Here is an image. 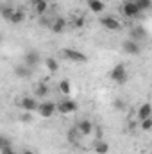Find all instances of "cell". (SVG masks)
I'll return each mask as SVG.
<instances>
[{
    "instance_id": "obj_24",
    "label": "cell",
    "mask_w": 152,
    "mask_h": 154,
    "mask_svg": "<svg viewBox=\"0 0 152 154\" xmlns=\"http://www.w3.org/2000/svg\"><path fill=\"white\" fill-rule=\"evenodd\" d=\"M140 127H141L143 131H150L152 129V116L145 118V120H141V122H140Z\"/></svg>"
},
{
    "instance_id": "obj_20",
    "label": "cell",
    "mask_w": 152,
    "mask_h": 154,
    "mask_svg": "<svg viewBox=\"0 0 152 154\" xmlns=\"http://www.w3.org/2000/svg\"><path fill=\"white\" fill-rule=\"evenodd\" d=\"M23 20H25V13H23L22 9H16V11H14V14H13V18H11V23L18 25V23H22Z\"/></svg>"
},
{
    "instance_id": "obj_17",
    "label": "cell",
    "mask_w": 152,
    "mask_h": 154,
    "mask_svg": "<svg viewBox=\"0 0 152 154\" xmlns=\"http://www.w3.org/2000/svg\"><path fill=\"white\" fill-rule=\"evenodd\" d=\"M65 25H66V20H65V18H56L54 23H52V31L59 34V32L65 31Z\"/></svg>"
},
{
    "instance_id": "obj_12",
    "label": "cell",
    "mask_w": 152,
    "mask_h": 154,
    "mask_svg": "<svg viewBox=\"0 0 152 154\" xmlns=\"http://www.w3.org/2000/svg\"><path fill=\"white\" fill-rule=\"evenodd\" d=\"M77 129H79V133L82 134V136H88V134H91V131H93V124H91V120H81L79 124H77Z\"/></svg>"
},
{
    "instance_id": "obj_22",
    "label": "cell",
    "mask_w": 152,
    "mask_h": 154,
    "mask_svg": "<svg viewBox=\"0 0 152 154\" xmlns=\"http://www.w3.org/2000/svg\"><path fill=\"white\" fill-rule=\"evenodd\" d=\"M136 4H138V7H140L141 13H143V11H150L152 9V0H136Z\"/></svg>"
},
{
    "instance_id": "obj_13",
    "label": "cell",
    "mask_w": 152,
    "mask_h": 154,
    "mask_svg": "<svg viewBox=\"0 0 152 154\" xmlns=\"http://www.w3.org/2000/svg\"><path fill=\"white\" fill-rule=\"evenodd\" d=\"M149 116H152V104L150 102H145V104H141L140 109H138V120L141 122V120H145V118H149Z\"/></svg>"
},
{
    "instance_id": "obj_7",
    "label": "cell",
    "mask_w": 152,
    "mask_h": 154,
    "mask_svg": "<svg viewBox=\"0 0 152 154\" xmlns=\"http://www.w3.org/2000/svg\"><path fill=\"white\" fill-rule=\"evenodd\" d=\"M77 109H79V106H77L75 100H72V99H66V100H63L61 104H57V111H59V113H63V115L75 113Z\"/></svg>"
},
{
    "instance_id": "obj_27",
    "label": "cell",
    "mask_w": 152,
    "mask_h": 154,
    "mask_svg": "<svg viewBox=\"0 0 152 154\" xmlns=\"http://www.w3.org/2000/svg\"><path fill=\"white\" fill-rule=\"evenodd\" d=\"M20 120H22L23 124H31V122H32V115H31V111H25L23 115L20 116Z\"/></svg>"
},
{
    "instance_id": "obj_23",
    "label": "cell",
    "mask_w": 152,
    "mask_h": 154,
    "mask_svg": "<svg viewBox=\"0 0 152 154\" xmlns=\"http://www.w3.org/2000/svg\"><path fill=\"white\" fill-rule=\"evenodd\" d=\"M14 7H2V18L4 20H7V22H11V18H13V14H14Z\"/></svg>"
},
{
    "instance_id": "obj_32",
    "label": "cell",
    "mask_w": 152,
    "mask_h": 154,
    "mask_svg": "<svg viewBox=\"0 0 152 154\" xmlns=\"http://www.w3.org/2000/svg\"><path fill=\"white\" fill-rule=\"evenodd\" d=\"M47 2H48V0H47Z\"/></svg>"
},
{
    "instance_id": "obj_25",
    "label": "cell",
    "mask_w": 152,
    "mask_h": 154,
    "mask_svg": "<svg viewBox=\"0 0 152 154\" xmlns=\"http://www.w3.org/2000/svg\"><path fill=\"white\" fill-rule=\"evenodd\" d=\"M77 133H79V129H77V127H72V129L68 131V142L75 143V142H77ZM79 134H81V133H79Z\"/></svg>"
},
{
    "instance_id": "obj_18",
    "label": "cell",
    "mask_w": 152,
    "mask_h": 154,
    "mask_svg": "<svg viewBox=\"0 0 152 154\" xmlns=\"http://www.w3.org/2000/svg\"><path fill=\"white\" fill-rule=\"evenodd\" d=\"M45 66L50 70V74H56V72L59 70V63H57V59H54V57H47V59H45Z\"/></svg>"
},
{
    "instance_id": "obj_21",
    "label": "cell",
    "mask_w": 152,
    "mask_h": 154,
    "mask_svg": "<svg viewBox=\"0 0 152 154\" xmlns=\"http://www.w3.org/2000/svg\"><path fill=\"white\" fill-rule=\"evenodd\" d=\"M59 90H61V93L70 95V93H72V84H70V81H68V79H63V81L59 82Z\"/></svg>"
},
{
    "instance_id": "obj_10",
    "label": "cell",
    "mask_w": 152,
    "mask_h": 154,
    "mask_svg": "<svg viewBox=\"0 0 152 154\" xmlns=\"http://www.w3.org/2000/svg\"><path fill=\"white\" fill-rule=\"evenodd\" d=\"M39 63H41V57H39V54L36 50H29V52H25V65L27 66H38Z\"/></svg>"
},
{
    "instance_id": "obj_8",
    "label": "cell",
    "mask_w": 152,
    "mask_h": 154,
    "mask_svg": "<svg viewBox=\"0 0 152 154\" xmlns=\"http://www.w3.org/2000/svg\"><path fill=\"white\" fill-rule=\"evenodd\" d=\"M129 38L140 43V41H143V39L147 38V31L143 29V25H136V27H132L129 31Z\"/></svg>"
},
{
    "instance_id": "obj_11",
    "label": "cell",
    "mask_w": 152,
    "mask_h": 154,
    "mask_svg": "<svg viewBox=\"0 0 152 154\" xmlns=\"http://www.w3.org/2000/svg\"><path fill=\"white\" fill-rule=\"evenodd\" d=\"M31 66H27L25 63H20V65H16L14 66V75L20 77V79H27V77H31Z\"/></svg>"
},
{
    "instance_id": "obj_9",
    "label": "cell",
    "mask_w": 152,
    "mask_h": 154,
    "mask_svg": "<svg viewBox=\"0 0 152 154\" xmlns=\"http://www.w3.org/2000/svg\"><path fill=\"white\" fill-rule=\"evenodd\" d=\"M100 23H102L108 31H118V29H120V22H118L114 16H102V18H100Z\"/></svg>"
},
{
    "instance_id": "obj_14",
    "label": "cell",
    "mask_w": 152,
    "mask_h": 154,
    "mask_svg": "<svg viewBox=\"0 0 152 154\" xmlns=\"http://www.w3.org/2000/svg\"><path fill=\"white\" fill-rule=\"evenodd\" d=\"M88 7H90V11L91 13H95V14H100L102 11H104V2L102 0H88Z\"/></svg>"
},
{
    "instance_id": "obj_29",
    "label": "cell",
    "mask_w": 152,
    "mask_h": 154,
    "mask_svg": "<svg viewBox=\"0 0 152 154\" xmlns=\"http://www.w3.org/2000/svg\"><path fill=\"white\" fill-rule=\"evenodd\" d=\"M0 147H11V142L5 136H0Z\"/></svg>"
},
{
    "instance_id": "obj_30",
    "label": "cell",
    "mask_w": 152,
    "mask_h": 154,
    "mask_svg": "<svg viewBox=\"0 0 152 154\" xmlns=\"http://www.w3.org/2000/svg\"><path fill=\"white\" fill-rule=\"evenodd\" d=\"M84 22H86V18H84V16H79L75 22H74V25H75V27H82V25H84Z\"/></svg>"
},
{
    "instance_id": "obj_4",
    "label": "cell",
    "mask_w": 152,
    "mask_h": 154,
    "mask_svg": "<svg viewBox=\"0 0 152 154\" xmlns=\"http://www.w3.org/2000/svg\"><path fill=\"white\" fill-rule=\"evenodd\" d=\"M56 109H57V104H54L52 100H45V102L39 104L38 113H39V116H43V118H50V116L56 113Z\"/></svg>"
},
{
    "instance_id": "obj_31",
    "label": "cell",
    "mask_w": 152,
    "mask_h": 154,
    "mask_svg": "<svg viewBox=\"0 0 152 154\" xmlns=\"http://www.w3.org/2000/svg\"><path fill=\"white\" fill-rule=\"evenodd\" d=\"M22 154H34V152H32L31 149H23V151H22Z\"/></svg>"
},
{
    "instance_id": "obj_6",
    "label": "cell",
    "mask_w": 152,
    "mask_h": 154,
    "mask_svg": "<svg viewBox=\"0 0 152 154\" xmlns=\"http://www.w3.org/2000/svg\"><path fill=\"white\" fill-rule=\"evenodd\" d=\"M39 104H41V102H38L36 97H23L22 102H20V108H22L23 111H31V113H32V111H38Z\"/></svg>"
},
{
    "instance_id": "obj_26",
    "label": "cell",
    "mask_w": 152,
    "mask_h": 154,
    "mask_svg": "<svg viewBox=\"0 0 152 154\" xmlns=\"http://www.w3.org/2000/svg\"><path fill=\"white\" fill-rule=\"evenodd\" d=\"M113 106H114V109H118V111H122V109H125V102H123L122 99H114Z\"/></svg>"
},
{
    "instance_id": "obj_2",
    "label": "cell",
    "mask_w": 152,
    "mask_h": 154,
    "mask_svg": "<svg viewBox=\"0 0 152 154\" xmlns=\"http://www.w3.org/2000/svg\"><path fill=\"white\" fill-rule=\"evenodd\" d=\"M61 54H63V57L70 59L72 63H86V61H88V56L82 54V52L77 50V48H63Z\"/></svg>"
},
{
    "instance_id": "obj_16",
    "label": "cell",
    "mask_w": 152,
    "mask_h": 154,
    "mask_svg": "<svg viewBox=\"0 0 152 154\" xmlns=\"http://www.w3.org/2000/svg\"><path fill=\"white\" fill-rule=\"evenodd\" d=\"M32 4H34V9H36L38 14H45L47 9H48V2L47 0H32Z\"/></svg>"
},
{
    "instance_id": "obj_1",
    "label": "cell",
    "mask_w": 152,
    "mask_h": 154,
    "mask_svg": "<svg viewBox=\"0 0 152 154\" xmlns=\"http://www.w3.org/2000/svg\"><path fill=\"white\" fill-rule=\"evenodd\" d=\"M109 77H111V81L118 82V84H123V82H127L129 74H127V68H125V65H123V63H118L113 70H111Z\"/></svg>"
},
{
    "instance_id": "obj_15",
    "label": "cell",
    "mask_w": 152,
    "mask_h": 154,
    "mask_svg": "<svg viewBox=\"0 0 152 154\" xmlns=\"http://www.w3.org/2000/svg\"><path fill=\"white\" fill-rule=\"evenodd\" d=\"M48 93H50V88H48L45 82H39L38 86L34 88V97H39V99H41V97H47Z\"/></svg>"
},
{
    "instance_id": "obj_28",
    "label": "cell",
    "mask_w": 152,
    "mask_h": 154,
    "mask_svg": "<svg viewBox=\"0 0 152 154\" xmlns=\"http://www.w3.org/2000/svg\"><path fill=\"white\" fill-rule=\"evenodd\" d=\"M0 152L2 154H16V151L13 147H0Z\"/></svg>"
},
{
    "instance_id": "obj_5",
    "label": "cell",
    "mask_w": 152,
    "mask_h": 154,
    "mask_svg": "<svg viewBox=\"0 0 152 154\" xmlns=\"http://www.w3.org/2000/svg\"><path fill=\"white\" fill-rule=\"evenodd\" d=\"M122 48H123V52L125 54H129V56H138L140 52H141V47H140V43L138 41H134V39H125L123 43H122Z\"/></svg>"
},
{
    "instance_id": "obj_3",
    "label": "cell",
    "mask_w": 152,
    "mask_h": 154,
    "mask_svg": "<svg viewBox=\"0 0 152 154\" xmlns=\"http://www.w3.org/2000/svg\"><path fill=\"white\" fill-rule=\"evenodd\" d=\"M122 13L127 16V18H134V16H140L141 11L136 4V0H125L123 5H122Z\"/></svg>"
},
{
    "instance_id": "obj_19",
    "label": "cell",
    "mask_w": 152,
    "mask_h": 154,
    "mask_svg": "<svg viewBox=\"0 0 152 154\" xmlns=\"http://www.w3.org/2000/svg\"><path fill=\"white\" fill-rule=\"evenodd\" d=\"M108 151H109V143H106L104 140H99L95 143V152L97 154H106Z\"/></svg>"
}]
</instances>
